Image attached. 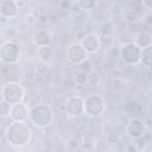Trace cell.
I'll list each match as a JSON object with an SVG mask.
<instances>
[{
	"instance_id": "obj_1",
	"label": "cell",
	"mask_w": 152,
	"mask_h": 152,
	"mask_svg": "<svg viewBox=\"0 0 152 152\" xmlns=\"http://www.w3.org/2000/svg\"><path fill=\"white\" fill-rule=\"evenodd\" d=\"M32 131L25 121H13L6 127L5 138L13 147H23L31 140Z\"/></svg>"
},
{
	"instance_id": "obj_2",
	"label": "cell",
	"mask_w": 152,
	"mask_h": 152,
	"mask_svg": "<svg viewBox=\"0 0 152 152\" xmlns=\"http://www.w3.org/2000/svg\"><path fill=\"white\" fill-rule=\"evenodd\" d=\"M53 118H55L53 110L49 104L38 103V104L32 106L28 109L27 119L37 128H45L50 126L53 121Z\"/></svg>"
},
{
	"instance_id": "obj_3",
	"label": "cell",
	"mask_w": 152,
	"mask_h": 152,
	"mask_svg": "<svg viewBox=\"0 0 152 152\" xmlns=\"http://www.w3.org/2000/svg\"><path fill=\"white\" fill-rule=\"evenodd\" d=\"M120 59L126 65H138L141 58V48L135 42H127L119 50Z\"/></svg>"
},
{
	"instance_id": "obj_4",
	"label": "cell",
	"mask_w": 152,
	"mask_h": 152,
	"mask_svg": "<svg viewBox=\"0 0 152 152\" xmlns=\"http://www.w3.org/2000/svg\"><path fill=\"white\" fill-rule=\"evenodd\" d=\"M84 114L90 118H97L103 114L106 109V101L99 94H91L83 97Z\"/></svg>"
},
{
	"instance_id": "obj_5",
	"label": "cell",
	"mask_w": 152,
	"mask_h": 152,
	"mask_svg": "<svg viewBox=\"0 0 152 152\" xmlns=\"http://www.w3.org/2000/svg\"><path fill=\"white\" fill-rule=\"evenodd\" d=\"M24 96H25V90L23 86L15 81H10L5 83L1 88V99L11 104L21 102Z\"/></svg>"
},
{
	"instance_id": "obj_6",
	"label": "cell",
	"mask_w": 152,
	"mask_h": 152,
	"mask_svg": "<svg viewBox=\"0 0 152 152\" xmlns=\"http://www.w3.org/2000/svg\"><path fill=\"white\" fill-rule=\"evenodd\" d=\"M20 56L19 45L15 42L6 40L0 45V61L5 64H15Z\"/></svg>"
},
{
	"instance_id": "obj_7",
	"label": "cell",
	"mask_w": 152,
	"mask_h": 152,
	"mask_svg": "<svg viewBox=\"0 0 152 152\" xmlns=\"http://www.w3.org/2000/svg\"><path fill=\"white\" fill-rule=\"evenodd\" d=\"M64 109L68 116L78 119L82 115H84V108H83V97L80 95H71L69 96L64 102Z\"/></svg>"
},
{
	"instance_id": "obj_8",
	"label": "cell",
	"mask_w": 152,
	"mask_h": 152,
	"mask_svg": "<svg viewBox=\"0 0 152 152\" xmlns=\"http://www.w3.org/2000/svg\"><path fill=\"white\" fill-rule=\"evenodd\" d=\"M147 129H148V127L145 124V121L141 119H138V118L131 119L128 121V124L126 125V134L133 140L141 138L144 134L147 133Z\"/></svg>"
},
{
	"instance_id": "obj_9",
	"label": "cell",
	"mask_w": 152,
	"mask_h": 152,
	"mask_svg": "<svg viewBox=\"0 0 152 152\" xmlns=\"http://www.w3.org/2000/svg\"><path fill=\"white\" fill-rule=\"evenodd\" d=\"M87 58H88V53L84 51V49L80 43H72L66 48V59L70 63L75 65H80Z\"/></svg>"
},
{
	"instance_id": "obj_10",
	"label": "cell",
	"mask_w": 152,
	"mask_h": 152,
	"mask_svg": "<svg viewBox=\"0 0 152 152\" xmlns=\"http://www.w3.org/2000/svg\"><path fill=\"white\" fill-rule=\"evenodd\" d=\"M80 44L82 45V48L84 49V51L88 55L96 53L101 49V39L95 33H88V34H86L83 38H81Z\"/></svg>"
},
{
	"instance_id": "obj_11",
	"label": "cell",
	"mask_w": 152,
	"mask_h": 152,
	"mask_svg": "<svg viewBox=\"0 0 152 152\" xmlns=\"http://www.w3.org/2000/svg\"><path fill=\"white\" fill-rule=\"evenodd\" d=\"M8 116L13 121H26V119L28 116V108L23 102L13 103V104H11Z\"/></svg>"
},
{
	"instance_id": "obj_12",
	"label": "cell",
	"mask_w": 152,
	"mask_h": 152,
	"mask_svg": "<svg viewBox=\"0 0 152 152\" xmlns=\"http://www.w3.org/2000/svg\"><path fill=\"white\" fill-rule=\"evenodd\" d=\"M19 13V6L15 0H1L0 14L4 18H14Z\"/></svg>"
},
{
	"instance_id": "obj_13",
	"label": "cell",
	"mask_w": 152,
	"mask_h": 152,
	"mask_svg": "<svg viewBox=\"0 0 152 152\" xmlns=\"http://www.w3.org/2000/svg\"><path fill=\"white\" fill-rule=\"evenodd\" d=\"M32 42L36 46H48L52 42V36L46 28H39L32 34Z\"/></svg>"
},
{
	"instance_id": "obj_14",
	"label": "cell",
	"mask_w": 152,
	"mask_h": 152,
	"mask_svg": "<svg viewBox=\"0 0 152 152\" xmlns=\"http://www.w3.org/2000/svg\"><path fill=\"white\" fill-rule=\"evenodd\" d=\"M140 63H142V65L146 69H151V66H152V45H148V46H145L141 49Z\"/></svg>"
},
{
	"instance_id": "obj_15",
	"label": "cell",
	"mask_w": 152,
	"mask_h": 152,
	"mask_svg": "<svg viewBox=\"0 0 152 152\" xmlns=\"http://www.w3.org/2000/svg\"><path fill=\"white\" fill-rule=\"evenodd\" d=\"M141 49L145 48V46H148V45H152V37H151V33L148 31H141L137 34V38L134 40Z\"/></svg>"
},
{
	"instance_id": "obj_16",
	"label": "cell",
	"mask_w": 152,
	"mask_h": 152,
	"mask_svg": "<svg viewBox=\"0 0 152 152\" xmlns=\"http://www.w3.org/2000/svg\"><path fill=\"white\" fill-rule=\"evenodd\" d=\"M80 150L83 151H93L96 148V139H94L90 135H83L82 139H80Z\"/></svg>"
},
{
	"instance_id": "obj_17",
	"label": "cell",
	"mask_w": 152,
	"mask_h": 152,
	"mask_svg": "<svg viewBox=\"0 0 152 152\" xmlns=\"http://www.w3.org/2000/svg\"><path fill=\"white\" fill-rule=\"evenodd\" d=\"M37 55H38V58L42 63H48L52 57V49L50 48V45L39 46L37 50Z\"/></svg>"
},
{
	"instance_id": "obj_18",
	"label": "cell",
	"mask_w": 152,
	"mask_h": 152,
	"mask_svg": "<svg viewBox=\"0 0 152 152\" xmlns=\"http://www.w3.org/2000/svg\"><path fill=\"white\" fill-rule=\"evenodd\" d=\"M104 139H106V142H107V144H109V145H116V144L120 142L121 135H120V133H119L118 131L110 129V131H108V132L106 133Z\"/></svg>"
},
{
	"instance_id": "obj_19",
	"label": "cell",
	"mask_w": 152,
	"mask_h": 152,
	"mask_svg": "<svg viewBox=\"0 0 152 152\" xmlns=\"http://www.w3.org/2000/svg\"><path fill=\"white\" fill-rule=\"evenodd\" d=\"M96 2L97 0H76V5L78 6V8L86 12L93 11L96 6Z\"/></svg>"
},
{
	"instance_id": "obj_20",
	"label": "cell",
	"mask_w": 152,
	"mask_h": 152,
	"mask_svg": "<svg viewBox=\"0 0 152 152\" xmlns=\"http://www.w3.org/2000/svg\"><path fill=\"white\" fill-rule=\"evenodd\" d=\"M124 19H125V21H127L129 24H133V23H137L140 19V15L135 10L129 8V10H126L124 12Z\"/></svg>"
},
{
	"instance_id": "obj_21",
	"label": "cell",
	"mask_w": 152,
	"mask_h": 152,
	"mask_svg": "<svg viewBox=\"0 0 152 152\" xmlns=\"http://www.w3.org/2000/svg\"><path fill=\"white\" fill-rule=\"evenodd\" d=\"M100 81H101V76L95 69H90L89 71H87V82L90 86H97Z\"/></svg>"
},
{
	"instance_id": "obj_22",
	"label": "cell",
	"mask_w": 152,
	"mask_h": 152,
	"mask_svg": "<svg viewBox=\"0 0 152 152\" xmlns=\"http://www.w3.org/2000/svg\"><path fill=\"white\" fill-rule=\"evenodd\" d=\"M10 108H11V103L1 99L0 100V118H7L10 115Z\"/></svg>"
},
{
	"instance_id": "obj_23",
	"label": "cell",
	"mask_w": 152,
	"mask_h": 152,
	"mask_svg": "<svg viewBox=\"0 0 152 152\" xmlns=\"http://www.w3.org/2000/svg\"><path fill=\"white\" fill-rule=\"evenodd\" d=\"M80 139L77 137H71L69 139V142H68V150H71V151H75V150H80Z\"/></svg>"
},
{
	"instance_id": "obj_24",
	"label": "cell",
	"mask_w": 152,
	"mask_h": 152,
	"mask_svg": "<svg viewBox=\"0 0 152 152\" xmlns=\"http://www.w3.org/2000/svg\"><path fill=\"white\" fill-rule=\"evenodd\" d=\"M75 82L78 86H84L87 83V72H84V71L77 72L75 76Z\"/></svg>"
},
{
	"instance_id": "obj_25",
	"label": "cell",
	"mask_w": 152,
	"mask_h": 152,
	"mask_svg": "<svg viewBox=\"0 0 152 152\" xmlns=\"http://www.w3.org/2000/svg\"><path fill=\"white\" fill-rule=\"evenodd\" d=\"M125 151H127V152H137L139 150H138V146H137L135 142H128L127 146L125 147Z\"/></svg>"
},
{
	"instance_id": "obj_26",
	"label": "cell",
	"mask_w": 152,
	"mask_h": 152,
	"mask_svg": "<svg viewBox=\"0 0 152 152\" xmlns=\"http://www.w3.org/2000/svg\"><path fill=\"white\" fill-rule=\"evenodd\" d=\"M142 6L147 10L152 8V0H142Z\"/></svg>"
},
{
	"instance_id": "obj_27",
	"label": "cell",
	"mask_w": 152,
	"mask_h": 152,
	"mask_svg": "<svg viewBox=\"0 0 152 152\" xmlns=\"http://www.w3.org/2000/svg\"><path fill=\"white\" fill-rule=\"evenodd\" d=\"M151 18H152V15H151V14L148 13V14L146 15V20H145V21H146V24H147L148 26L151 25Z\"/></svg>"
},
{
	"instance_id": "obj_28",
	"label": "cell",
	"mask_w": 152,
	"mask_h": 152,
	"mask_svg": "<svg viewBox=\"0 0 152 152\" xmlns=\"http://www.w3.org/2000/svg\"><path fill=\"white\" fill-rule=\"evenodd\" d=\"M0 77H1V71H0Z\"/></svg>"
}]
</instances>
